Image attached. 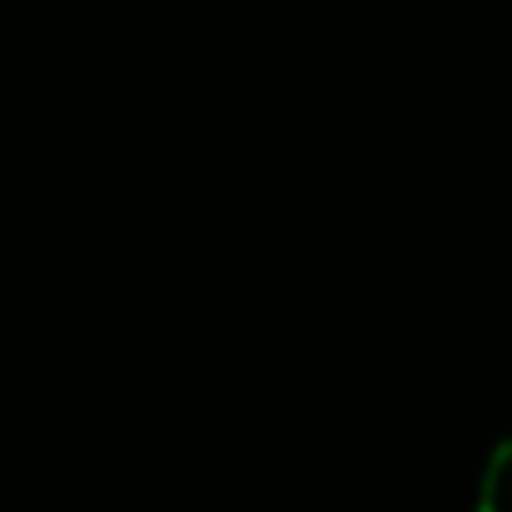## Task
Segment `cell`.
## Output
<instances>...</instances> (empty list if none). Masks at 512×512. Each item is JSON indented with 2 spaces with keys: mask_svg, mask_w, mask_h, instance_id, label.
Wrapping results in <instances>:
<instances>
[{
  "mask_svg": "<svg viewBox=\"0 0 512 512\" xmlns=\"http://www.w3.org/2000/svg\"><path fill=\"white\" fill-rule=\"evenodd\" d=\"M478 512H512V438H503L483 468L478 488Z\"/></svg>",
  "mask_w": 512,
  "mask_h": 512,
  "instance_id": "obj_1",
  "label": "cell"
}]
</instances>
